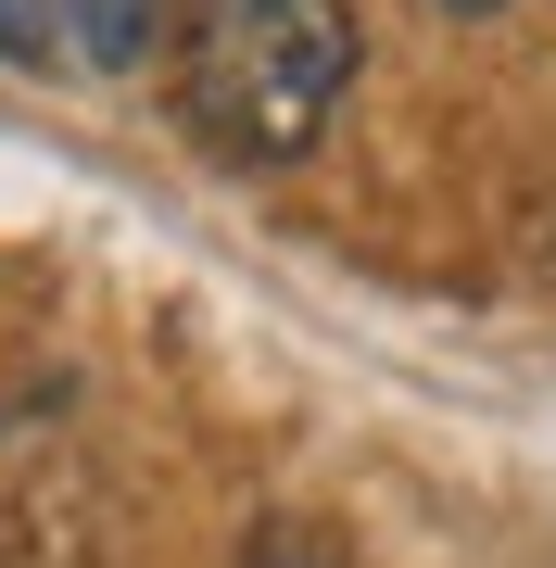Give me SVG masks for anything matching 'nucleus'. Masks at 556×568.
I'll list each match as a JSON object with an SVG mask.
<instances>
[{
  "instance_id": "f257e3e1",
  "label": "nucleus",
  "mask_w": 556,
  "mask_h": 568,
  "mask_svg": "<svg viewBox=\"0 0 556 568\" xmlns=\"http://www.w3.org/2000/svg\"><path fill=\"white\" fill-rule=\"evenodd\" d=\"M165 63L190 140L241 178H279L342 126L367 39H354V0H178Z\"/></svg>"
},
{
  "instance_id": "20e7f679",
  "label": "nucleus",
  "mask_w": 556,
  "mask_h": 568,
  "mask_svg": "<svg viewBox=\"0 0 556 568\" xmlns=\"http://www.w3.org/2000/svg\"><path fill=\"white\" fill-rule=\"evenodd\" d=\"M0 63H51V13L39 0H0Z\"/></svg>"
},
{
  "instance_id": "7ed1b4c3",
  "label": "nucleus",
  "mask_w": 556,
  "mask_h": 568,
  "mask_svg": "<svg viewBox=\"0 0 556 568\" xmlns=\"http://www.w3.org/2000/svg\"><path fill=\"white\" fill-rule=\"evenodd\" d=\"M241 568H342V544H330V530H304V518H266V530L241 544Z\"/></svg>"
},
{
  "instance_id": "39448f33",
  "label": "nucleus",
  "mask_w": 556,
  "mask_h": 568,
  "mask_svg": "<svg viewBox=\"0 0 556 568\" xmlns=\"http://www.w3.org/2000/svg\"><path fill=\"white\" fill-rule=\"evenodd\" d=\"M443 13H506V0H443Z\"/></svg>"
},
{
  "instance_id": "f03ea898",
  "label": "nucleus",
  "mask_w": 556,
  "mask_h": 568,
  "mask_svg": "<svg viewBox=\"0 0 556 568\" xmlns=\"http://www.w3.org/2000/svg\"><path fill=\"white\" fill-rule=\"evenodd\" d=\"M39 13H51V51L77 63V77H140V63L165 51L178 0H39Z\"/></svg>"
}]
</instances>
